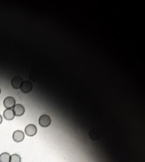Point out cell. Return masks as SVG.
<instances>
[{
  "label": "cell",
  "instance_id": "8fae6325",
  "mask_svg": "<svg viewBox=\"0 0 145 162\" xmlns=\"http://www.w3.org/2000/svg\"><path fill=\"white\" fill-rule=\"evenodd\" d=\"M2 123V115H0V124H1Z\"/></svg>",
  "mask_w": 145,
  "mask_h": 162
},
{
  "label": "cell",
  "instance_id": "7c38bea8",
  "mask_svg": "<svg viewBox=\"0 0 145 162\" xmlns=\"http://www.w3.org/2000/svg\"><path fill=\"white\" fill-rule=\"evenodd\" d=\"M0 93H1V89H0Z\"/></svg>",
  "mask_w": 145,
  "mask_h": 162
},
{
  "label": "cell",
  "instance_id": "ba28073f",
  "mask_svg": "<svg viewBox=\"0 0 145 162\" xmlns=\"http://www.w3.org/2000/svg\"><path fill=\"white\" fill-rule=\"evenodd\" d=\"M4 117L7 120H11L14 118V113L11 109H6L4 111Z\"/></svg>",
  "mask_w": 145,
  "mask_h": 162
},
{
  "label": "cell",
  "instance_id": "8992f818",
  "mask_svg": "<svg viewBox=\"0 0 145 162\" xmlns=\"http://www.w3.org/2000/svg\"><path fill=\"white\" fill-rule=\"evenodd\" d=\"M13 108L14 115L16 116H21L24 114L25 108L21 104H16Z\"/></svg>",
  "mask_w": 145,
  "mask_h": 162
},
{
  "label": "cell",
  "instance_id": "6da1fadb",
  "mask_svg": "<svg viewBox=\"0 0 145 162\" xmlns=\"http://www.w3.org/2000/svg\"><path fill=\"white\" fill-rule=\"evenodd\" d=\"M51 123V119L48 115H43L39 118V125L43 128H47Z\"/></svg>",
  "mask_w": 145,
  "mask_h": 162
},
{
  "label": "cell",
  "instance_id": "7a4b0ae2",
  "mask_svg": "<svg viewBox=\"0 0 145 162\" xmlns=\"http://www.w3.org/2000/svg\"><path fill=\"white\" fill-rule=\"evenodd\" d=\"M15 105H16V100L11 97H7L4 101V106L7 109H11Z\"/></svg>",
  "mask_w": 145,
  "mask_h": 162
},
{
  "label": "cell",
  "instance_id": "3957f363",
  "mask_svg": "<svg viewBox=\"0 0 145 162\" xmlns=\"http://www.w3.org/2000/svg\"><path fill=\"white\" fill-rule=\"evenodd\" d=\"M22 82V77H20V76H16V77H14L13 79H12L11 83L12 87L14 88H15V89H19V88H20L21 87Z\"/></svg>",
  "mask_w": 145,
  "mask_h": 162
},
{
  "label": "cell",
  "instance_id": "30bf717a",
  "mask_svg": "<svg viewBox=\"0 0 145 162\" xmlns=\"http://www.w3.org/2000/svg\"><path fill=\"white\" fill-rule=\"evenodd\" d=\"M21 159L19 155L14 154L10 157V162H21Z\"/></svg>",
  "mask_w": 145,
  "mask_h": 162
},
{
  "label": "cell",
  "instance_id": "5b68a950",
  "mask_svg": "<svg viewBox=\"0 0 145 162\" xmlns=\"http://www.w3.org/2000/svg\"><path fill=\"white\" fill-rule=\"evenodd\" d=\"M21 90L23 93H28L30 92L33 89V85L29 81H24L22 82L21 87Z\"/></svg>",
  "mask_w": 145,
  "mask_h": 162
},
{
  "label": "cell",
  "instance_id": "277c9868",
  "mask_svg": "<svg viewBox=\"0 0 145 162\" xmlns=\"http://www.w3.org/2000/svg\"><path fill=\"white\" fill-rule=\"evenodd\" d=\"M25 133H26V134L28 136H30V137L34 136L35 134L37 133L36 126L35 125H33V124L28 125L26 127V128H25Z\"/></svg>",
  "mask_w": 145,
  "mask_h": 162
},
{
  "label": "cell",
  "instance_id": "9c48e42d",
  "mask_svg": "<svg viewBox=\"0 0 145 162\" xmlns=\"http://www.w3.org/2000/svg\"><path fill=\"white\" fill-rule=\"evenodd\" d=\"M10 154L7 152H4L0 154V162H10Z\"/></svg>",
  "mask_w": 145,
  "mask_h": 162
},
{
  "label": "cell",
  "instance_id": "52a82bcc",
  "mask_svg": "<svg viewBox=\"0 0 145 162\" xmlns=\"http://www.w3.org/2000/svg\"><path fill=\"white\" fill-rule=\"evenodd\" d=\"M24 139V134L21 130L15 131L13 134V140L16 142H21Z\"/></svg>",
  "mask_w": 145,
  "mask_h": 162
}]
</instances>
